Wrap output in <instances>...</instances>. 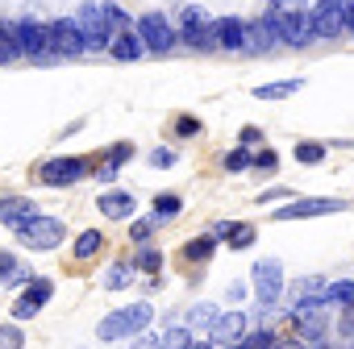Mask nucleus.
Instances as JSON below:
<instances>
[{"label":"nucleus","mask_w":354,"mask_h":349,"mask_svg":"<svg viewBox=\"0 0 354 349\" xmlns=\"http://www.w3.org/2000/svg\"><path fill=\"white\" fill-rule=\"evenodd\" d=\"M154 320V308L142 299V303H129V308H117V312H109L100 324H96V337L100 341H121V337H138L146 324Z\"/></svg>","instance_id":"obj_1"},{"label":"nucleus","mask_w":354,"mask_h":349,"mask_svg":"<svg viewBox=\"0 0 354 349\" xmlns=\"http://www.w3.org/2000/svg\"><path fill=\"white\" fill-rule=\"evenodd\" d=\"M267 17L275 21V34H279V42H288V46H304V42L313 38V21H308V13H304L300 5H288V0H271Z\"/></svg>","instance_id":"obj_2"},{"label":"nucleus","mask_w":354,"mask_h":349,"mask_svg":"<svg viewBox=\"0 0 354 349\" xmlns=\"http://www.w3.org/2000/svg\"><path fill=\"white\" fill-rule=\"evenodd\" d=\"M288 316H292L296 337H304L308 345H321V341L329 337V316H325V299H321V295L296 299V308H292Z\"/></svg>","instance_id":"obj_3"},{"label":"nucleus","mask_w":354,"mask_h":349,"mask_svg":"<svg viewBox=\"0 0 354 349\" xmlns=\"http://www.w3.org/2000/svg\"><path fill=\"white\" fill-rule=\"evenodd\" d=\"M63 237H67V225L59 217H42V212L17 229V241L30 250H55V246H63Z\"/></svg>","instance_id":"obj_4"},{"label":"nucleus","mask_w":354,"mask_h":349,"mask_svg":"<svg viewBox=\"0 0 354 349\" xmlns=\"http://www.w3.org/2000/svg\"><path fill=\"white\" fill-rule=\"evenodd\" d=\"M50 50H55L59 59H80V54L88 50V38H84V30H80L75 17L50 21Z\"/></svg>","instance_id":"obj_5"},{"label":"nucleus","mask_w":354,"mask_h":349,"mask_svg":"<svg viewBox=\"0 0 354 349\" xmlns=\"http://www.w3.org/2000/svg\"><path fill=\"white\" fill-rule=\"evenodd\" d=\"M88 174V158H50L38 166V183L46 188H67V183H80Z\"/></svg>","instance_id":"obj_6"},{"label":"nucleus","mask_w":354,"mask_h":349,"mask_svg":"<svg viewBox=\"0 0 354 349\" xmlns=\"http://www.w3.org/2000/svg\"><path fill=\"white\" fill-rule=\"evenodd\" d=\"M75 21H80V30H84V38H88V50H104V42L113 38V26H109L104 5H80Z\"/></svg>","instance_id":"obj_7"},{"label":"nucleus","mask_w":354,"mask_h":349,"mask_svg":"<svg viewBox=\"0 0 354 349\" xmlns=\"http://www.w3.org/2000/svg\"><path fill=\"white\" fill-rule=\"evenodd\" d=\"M242 30H246V26H242L238 17H221V21H209L201 50H242Z\"/></svg>","instance_id":"obj_8"},{"label":"nucleus","mask_w":354,"mask_h":349,"mask_svg":"<svg viewBox=\"0 0 354 349\" xmlns=\"http://www.w3.org/2000/svg\"><path fill=\"white\" fill-rule=\"evenodd\" d=\"M279 291H283V262L279 258H263L254 266V295H259V303L271 308L279 299Z\"/></svg>","instance_id":"obj_9"},{"label":"nucleus","mask_w":354,"mask_h":349,"mask_svg":"<svg viewBox=\"0 0 354 349\" xmlns=\"http://www.w3.org/2000/svg\"><path fill=\"white\" fill-rule=\"evenodd\" d=\"M308 21H313V38H337L346 30L342 0H317V5L308 9Z\"/></svg>","instance_id":"obj_10"},{"label":"nucleus","mask_w":354,"mask_h":349,"mask_svg":"<svg viewBox=\"0 0 354 349\" xmlns=\"http://www.w3.org/2000/svg\"><path fill=\"white\" fill-rule=\"evenodd\" d=\"M138 34H142L146 50H154V54H167V50L175 46V30L167 26L162 13H146V17L138 21Z\"/></svg>","instance_id":"obj_11"},{"label":"nucleus","mask_w":354,"mask_h":349,"mask_svg":"<svg viewBox=\"0 0 354 349\" xmlns=\"http://www.w3.org/2000/svg\"><path fill=\"white\" fill-rule=\"evenodd\" d=\"M346 204L342 200H292L275 212V221H308V217H333L342 212Z\"/></svg>","instance_id":"obj_12"},{"label":"nucleus","mask_w":354,"mask_h":349,"mask_svg":"<svg viewBox=\"0 0 354 349\" xmlns=\"http://www.w3.org/2000/svg\"><path fill=\"white\" fill-rule=\"evenodd\" d=\"M50 291H55V283L50 279H30V287L17 295V303H13V316L17 320H30V316H38L42 312V303L50 299Z\"/></svg>","instance_id":"obj_13"},{"label":"nucleus","mask_w":354,"mask_h":349,"mask_svg":"<svg viewBox=\"0 0 354 349\" xmlns=\"http://www.w3.org/2000/svg\"><path fill=\"white\" fill-rule=\"evenodd\" d=\"M275 42H279V34H275V21H271L267 13H263L259 21H250V26L242 30V50H246V54H259V50H271Z\"/></svg>","instance_id":"obj_14"},{"label":"nucleus","mask_w":354,"mask_h":349,"mask_svg":"<svg viewBox=\"0 0 354 349\" xmlns=\"http://www.w3.org/2000/svg\"><path fill=\"white\" fill-rule=\"evenodd\" d=\"M242 337H246V316L242 312H225L209 328V345H238Z\"/></svg>","instance_id":"obj_15"},{"label":"nucleus","mask_w":354,"mask_h":349,"mask_svg":"<svg viewBox=\"0 0 354 349\" xmlns=\"http://www.w3.org/2000/svg\"><path fill=\"white\" fill-rule=\"evenodd\" d=\"M38 217V204L34 200H21V196H9V200H0V225L5 229H21L26 221H34Z\"/></svg>","instance_id":"obj_16"},{"label":"nucleus","mask_w":354,"mask_h":349,"mask_svg":"<svg viewBox=\"0 0 354 349\" xmlns=\"http://www.w3.org/2000/svg\"><path fill=\"white\" fill-rule=\"evenodd\" d=\"M180 26H184V42H188V46H201V42H205L209 21H205V9H201V5H184V9H180Z\"/></svg>","instance_id":"obj_17"},{"label":"nucleus","mask_w":354,"mask_h":349,"mask_svg":"<svg viewBox=\"0 0 354 349\" xmlns=\"http://www.w3.org/2000/svg\"><path fill=\"white\" fill-rule=\"evenodd\" d=\"M96 212H104L109 221H129L133 217V196L129 192H104L96 200Z\"/></svg>","instance_id":"obj_18"},{"label":"nucleus","mask_w":354,"mask_h":349,"mask_svg":"<svg viewBox=\"0 0 354 349\" xmlns=\"http://www.w3.org/2000/svg\"><path fill=\"white\" fill-rule=\"evenodd\" d=\"M113 59H121V63H133V59H142L146 54V42H142V34H129V30H117L113 34Z\"/></svg>","instance_id":"obj_19"},{"label":"nucleus","mask_w":354,"mask_h":349,"mask_svg":"<svg viewBox=\"0 0 354 349\" xmlns=\"http://www.w3.org/2000/svg\"><path fill=\"white\" fill-rule=\"evenodd\" d=\"M21 54V21H0V63H17Z\"/></svg>","instance_id":"obj_20"},{"label":"nucleus","mask_w":354,"mask_h":349,"mask_svg":"<svg viewBox=\"0 0 354 349\" xmlns=\"http://www.w3.org/2000/svg\"><path fill=\"white\" fill-rule=\"evenodd\" d=\"M217 237H225L230 250H246V246L254 241V229H250V225H238V221H221V225H217Z\"/></svg>","instance_id":"obj_21"},{"label":"nucleus","mask_w":354,"mask_h":349,"mask_svg":"<svg viewBox=\"0 0 354 349\" xmlns=\"http://www.w3.org/2000/svg\"><path fill=\"white\" fill-rule=\"evenodd\" d=\"M100 250H104V233H100V229H84V233L75 237V246H71V254H75L80 262H84V258H96Z\"/></svg>","instance_id":"obj_22"},{"label":"nucleus","mask_w":354,"mask_h":349,"mask_svg":"<svg viewBox=\"0 0 354 349\" xmlns=\"http://www.w3.org/2000/svg\"><path fill=\"white\" fill-rule=\"evenodd\" d=\"M133 270H138V262H113V266L104 270V279H100V283H104L109 291H121V287H129V283H133Z\"/></svg>","instance_id":"obj_23"},{"label":"nucleus","mask_w":354,"mask_h":349,"mask_svg":"<svg viewBox=\"0 0 354 349\" xmlns=\"http://www.w3.org/2000/svg\"><path fill=\"white\" fill-rule=\"evenodd\" d=\"M300 88H304V79H279V83L254 88V96H259V100H283V96H296Z\"/></svg>","instance_id":"obj_24"},{"label":"nucleus","mask_w":354,"mask_h":349,"mask_svg":"<svg viewBox=\"0 0 354 349\" xmlns=\"http://www.w3.org/2000/svg\"><path fill=\"white\" fill-rule=\"evenodd\" d=\"M125 158H133V146H129V141H117V146L109 150L104 166H100V179H113V174H117V166H121Z\"/></svg>","instance_id":"obj_25"},{"label":"nucleus","mask_w":354,"mask_h":349,"mask_svg":"<svg viewBox=\"0 0 354 349\" xmlns=\"http://www.w3.org/2000/svg\"><path fill=\"white\" fill-rule=\"evenodd\" d=\"M0 283H30V270H21L13 254H0Z\"/></svg>","instance_id":"obj_26"},{"label":"nucleus","mask_w":354,"mask_h":349,"mask_svg":"<svg viewBox=\"0 0 354 349\" xmlns=\"http://www.w3.org/2000/svg\"><path fill=\"white\" fill-rule=\"evenodd\" d=\"M213 250H217L213 237H196V241L184 246V258H188V262H205V258H213Z\"/></svg>","instance_id":"obj_27"},{"label":"nucleus","mask_w":354,"mask_h":349,"mask_svg":"<svg viewBox=\"0 0 354 349\" xmlns=\"http://www.w3.org/2000/svg\"><path fill=\"white\" fill-rule=\"evenodd\" d=\"M217 316H221V312H217L213 303H196V308L188 312V328H213Z\"/></svg>","instance_id":"obj_28"},{"label":"nucleus","mask_w":354,"mask_h":349,"mask_svg":"<svg viewBox=\"0 0 354 349\" xmlns=\"http://www.w3.org/2000/svg\"><path fill=\"white\" fill-rule=\"evenodd\" d=\"M325 303L350 308V303H354V283H329V287H325Z\"/></svg>","instance_id":"obj_29"},{"label":"nucleus","mask_w":354,"mask_h":349,"mask_svg":"<svg viewBox=\"0 0 354 349\" xmlns=\"http://www.w3.org/2000/svg\"><path fill=\"white\" fill-rule=\"evenodd\" d=\"M180 208H184V200H180V196H158V200H154V221H171V217H180Z\"/></svg>","instance_id":"obj_30"},{"label":"nucleus","mask_w":354,"mask_h":349,"mask_svg":"<svg viewBox=\"0 0 354 349\" xmlns=\"http://www.w3.org/2000/svg\"><path fill=\"white\" fill-rule=\"evenodd\" d=\"M238 345H242V349H267V345H279V337H275L271 328H259V332H246Z\"/></svg>","instance_id":"obj_31"},{"label":"nucleus","mask_w":354,"mask_h":349,"mask_svg":"<svg viewBox=\"0 0 354 349\" xmlns=\"http://www.w3.org/2000/svg\"><path fill=\"white\" fill-rule=\"evenodd\" d=\"M296 158H300L304 166H317V162L325 158V146H321V141H300V146H296Z\"/></svg>","instance_id":"obj_32"},{"label":"nucleus","mask_w":354,"mask_h":349,"mask_svg":"<svg viewBox=\"0 0 354 349\" xmlns=\"http://www.w3.org/2000/svg\"><path fill=\"white\" fill-rule=\"evenodd\" d=\"M138 266H142V270H150V275H158V270H162V254L146 246V250L138 254Z\"/></svg>","instance_id":"obj_33"},{"label":"nucleus","mask_w":354,"mask_h":349,"mask_svg":"<svg viewBox=\"0 0 354 349\" xmlns=\"http://www.w3.org/2000/svg\"><path fill=\"white\" fill-rule=\"evenodd\" d=\"M225 166H230V170H246V166H254V158H250V150L242 146V150H234V154L225 158Z\"/></svg>","instance_id":"obj_34"},{"label":"nucleus","mask_w":354,"mask_h":349,"mask_svg":"<svg viewBox=\"0 0 354 349\" xmlns=\"http://www.w3.org/2000/svg\"><path fill=\"white\" fill-rule=\"evenodd\" d=\"M175 133H180V137H196L201 133V121L196 117H180V121H175Z\"/></svg>","instance_id":"obj_35"},{"label":"nucleus","mask_w":354,"mask_h":349,"mask_svg":"<svg viewBox=\"0 0 354 349\" xmlns=\"http://www.w3.org/2000/svg\"><path fill=\"white\" fill-rule=\"evenodd\" d=\"M26 337H21V328H13V324H0V345H21Z\"/></svg>","instance_id":"obj_36"},{"label":"nucleus","mask_w":354,"mask_h":349,"mask_svg":"<svg viewBox=\"0 0 354 349\" xmlns=\"http://www.w3.org/2000/svg\"><path fill=\"white\" fill-rule=\"evenodd\" d=\"M104 13H109V26H113V34H117V30H125V13H121L117 5H104Z\"/></svg>","instance_id":"obj_37"},{"label":"nucleus","mask_w":354,"mask_h":349,"mask_svg":"<svg viewBox=\"0 0 354 349\" xmlns=\"http://www.w3.org/2000/svg\"><path fill=\"white\" fill-rule=\"evenodd\" d=\"M171 162H175L171 150H154V154H150V166H171Z\"/></svg>","instance_id":"obj_38"},{"label":"nucleus","mask_w":354,"mask_h":349,"mask_svg":"<svg viewBox=\"0 0 354 349\" xmlns=\"http://www.w3.org/2000/svg\"><path fill=\"white\" fill-rule=\"evenodd\" d=\"M275 162H279V158H275L271 150H263V154H254V166H263V170H275Z\"/></svg>","instance_id":"obj_39"},{"label":"nucleus","mask_w":354,"mask_h":349,"mask_svg":"<svg viewBox=\"0 0 354 349\" xmlns=\"http://www.w3.org/2000/svg\"><path fill=\"white\" fill-rule=\"evenodd\" d=\"M342 337H346V341H354V303H350V312L342 316Z\"/></svg>","instance_id":"obj_40"},{"label":"nucleus","mask_w":354,"mask_h":349,"mask_svg":"<svg viewBox=\"0 0 354 349\" xmlns=\"http://www.w3.org/2000/svg\"><path fill=\"white\" fill-rule=\"evenodd\" d=\"M129 233H133V241H146V237H150V225H146V221H138Z\"/></svg>","instance_id":"obj_41"},{"label":"nucleus","mask_w":354,"mask_h":349,"mask_svg":"<svg viewBox=\"0 0 354 349\" xmlns=\"http://www.w3.org/2000/svg\"><path fill=\"white\" fill-rule=\"evenodd\" d=\"M242 141H246V146H254V141L263 146V133H259V129H242Z\"/></svg>","instance_id":"obj_42"},{"label":"nucleus","mask_w":354,"mask_h":349,"mask_svg":"<svg viewBox=\"0 0 354 349\" xmlns=\"http://www.w3.org/2000/svg\"><path fill=\"white\" fill-rule=\"evenodd\" d=\"M342 17H346V30L354 34V5H342Z\"/></svg>","instance_id":"obj_43"}]
</instances>
